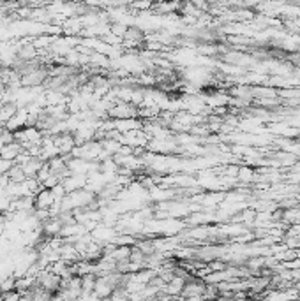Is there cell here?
Instances as JSON below:
<instances>
[{
	"instance_id": "1",
	"label": "cell",
	"mask_w": 300,
	"mask_h": 301,
	"mask_svg": "<svg viewBox=\"0 0 300 301\" xmlns=\"http://www.w3.org/2000/svg\"><path fill=\"white\" fill-rule=\"evenodd\" d=\"M109 120H131V118H140L138 115V108L133 106L131 102H115L111 109L108 111Z\"/></svg>"
},
{
	"instance_id": "2",
	"label": "cell",
	"mask_w": 300,
	"mask_h": 301,
	"mask_svg": "<svg viewBox=\"0 0 300 301\" xmlns=\"http://www.w3.org/2000/svg\"><path fill=\"white\" fill-rule=\"evenodd\" d=\"M35 282H37V286H39L41 289H44L46 293H50L51 296H53V294H57L60 291V282H62V278L57 277L53 271L43 270L39 275H37Z\"/></svg>"
},
{
	"instance_id": "3",
	"label": "cell",
	"mask_w": 300,
	"mask_h": 301,
	"mask_svg": "<svg viewBox=\"0 0 300 301\" xmlns=\"http://www.w3.org/2000/svg\"><path fill=\"white\" fill-rule=\"evenodd\" d=\"M55 145L59 148L60 155H71L74 148H76V141H74V136L71 132H64V134L55 136Z\"/></svg>"
},
{
	"instance_id": "4",
	"label": "cell",
	"mask_w": 300,
	"mask_h": 301,
	"mask_svg": "<svg viewBox=\"0 0 300 301\" xmlns=\"http://www.w3.org/2000/svg\"><path fill=\"white\" fill-rule=\"evenodd\" d=\"M27 124H28V111L27 108H23V109H18V113L9 120L4 129H7L9 132H16L27 127Z\"/></svg>"
},
{
	"instance_id": "5",
	"label": "cell",
	"mask_w": 300,
	"mask_h": 301,
	"mask_svg": "<svg viewBox=\"0 0 300 301\" xmlns=\"http://www.w3.org/2000/svg\"><path fill=\"white\" fill-rule=\"evenodd\" d=\"M62 185L67 194L82 190L87 187V176H83V174H71V176H67L66 180H62Z\"/></svg>"
},
{
	"instance_id": "6",
	"label": "cell",
	"mask_w": 300,
	"mask_h": 301,
	"mask_svg": "<svg viewBox=\"0 0 300 301\" xmlns=\"http://www.w3.org/2000/svg\"><path fill=\"white\" fill-rule=\"evenodd\" d=\"M34 205L35 210H51L55 205L53 192L50 189H43L37 196H34Z\"/></svg>"
},
{
	"instance_id": "7",
	"label": "cell",
	"mask_w": 300,
	"mask_h": 301,
	"mask_svg": "<svg viewBox=\"0 0 300 301\" xmlns=\"http://www.w3.org/2000/svg\"><path fill=\"white\" fill-rule=\"evenodd\" d=\"M62 227H64V224H62V220H60L59 217H51L50 220H46V222L41 226V229H43V234L46 236V238H59Z\"/></svg>"
},
{
	"instance_id": "8",
	"label": "cell",
	"mask_w": 300,
	"mask_h": 301,
	"mask_svg": "<svg viewBox=\"0 0 300 301\" xmlns=\"http://www.w3.org/2000/svg\"><path fill=\"white\" fill-rule=\"evenodd\" d=\"M94 293L98 294L101 300H108V298L115 293V289L106 277H98V280H96V287H94Z\"/></svg>"
},
{
	"instance_id": "9",
	"label": "cell",
	"mask_w": 300,
	"mask_h": 301,
	"mask_svg": "<svg viewBox=\"0 0 300 301\" xmlns=\"http://www.w3.org/2000/svg\"><path fill=\"white\" fill-rule=\"evenodd\" d=\"M16 113H18V106L14 102H4V104L0 106V127H5V124Z\"/></svg>"
},
{
	"instance_id": "10",
	"label": "cell",
	"mask_w": 300,
	"mask_h": 301,
	"mask_svg": "<svg viewBox=\"0 0 300 301\" xmlns=\"http://www.w3.org/2000/svg\"><path fill=\"white\" fill-rule=\"evenodd\" d=\"M21 151H23V147L14 141V143H11V145H7V147L2 148V151H0V158H5V160H12V162H14L16 157H18Z\"/></svg>"
},
{
	"instance_id": "11",
	"label": "cell",
	"mask_w": 300,
	"mask_h": 301,
	"mask_svg": "<svg viewBox=\"0 0 300 301\" xmlns=\"http://www.w3.org/2000/svg\"><path fill=\"white\" fill-rule=\"evenodd\" d=\"M46 162H43L41 158H30L27 164L23 166V171L25 174H27V178H35L37 176V173L41 171V167L44 166Z\"/></svg>"
},
{
	"instance_id": "12",
	"label": "cell",
	"mask_w": 300,
	"mask_h": 301,
	"mask_svg": "<svg viewBox=\"0 0 300 301\" xmlns=\"http://www.w3.org/2000/svg\"><path fill=\"white\" fill-rule=\"evenodd\" d=\"M7 178H9V182L11 183H23L25 180H27V174H25L23 167L21 166H12V169L7 173Z\"/></svg>"
},
{
	"instance_id": "13",
	"label": "cell",
	"mask_w": 300,
	"mask_h": 301,
	"mask_svg": "<svg viewBox=\"0 0 300 301\" xmlns=\"http://www.w3.org/2000/svg\"><path fill=\"white\" fill-rule=\"evenodd\" d=\"M16 291V278L14 277H7L4 280H0V294L5 293H12Z\"/></svg>"
},
{
	"instance_id": "14",
	"label": "cell",
	"mask_w": 300,
	"mask_h": 301,
	"mask_svg": "<svg viewBox=\"0 0 300 301\" xmlns=\"http://www.w3.org/2000/svg\"><path fill=\"white\" fill-rule=\"evenodd\" d=\"M12 166H14V162H12V160H5V158H0V176L7 174L9 171L12 169Z\"/></svg>"
},
{
	"instance_id": "15",
	"label": "cell",
	"mask_w": 300,
	"mask_h": 301,
	"mask_svg": "<svg viewBox=\"0 0 300 301\" xmlns=\"http://www.w3.org/2000/svg\"><path fill=\"white\" fill-rule=\"evenodd\" d=\"M21 294L18 293V291H12V293H5L2 294V298H0V301H20Z\"/></svg>"
},
{
	"instance_id": "16",
	"label": "cell",
	"mask_w": 300,
	"mask_h": 301,
	"mask_svg": "<svg viewBox=\"0 0 300 301\" xmlns=\"http://www.w3.org/2000/svg\"><path fill=\"white\" fill-rule=\"evenodd\" d=\"M131 7L138 9V11H143V9H152L154 4H152V2H136V4H133Z\"/></svg>"
}]
</instances>
